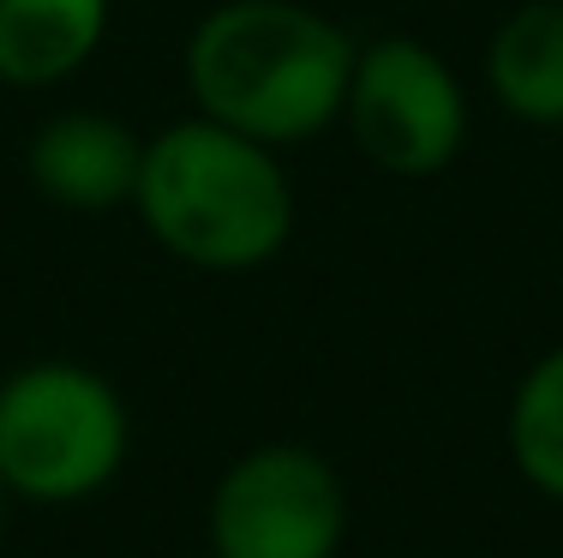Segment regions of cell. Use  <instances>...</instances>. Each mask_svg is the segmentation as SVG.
Masks as SVG:
<instances>
[{
    "label": "cell",
    "mask_w": 563,
    "mask_h": 558,
    "mask_svg": "<svg viewBox=\"0 0 563 558\" xmlns=\"http://www.w3.org/2000/svg\"><path fill=\"white\" fill-rule=\"evenodd\" d=\"M354 36L306 0H222L186 36L192 109L258 144H306L342 121Z\"/></svg>",
    "instance_id": "cell-1"
},
{
    "label": "cell",
    "mask_w": 563,
    "mask_h": 558,
    "mask_svg": "<svg viewBox=\"0 0 563 558\" xmlns=\"http://www.w3.org/2000/svg\"><path fill=\"white\" fill-rule=\"evenodd\" d=\"M132 210L168 259L217 276L258 271L294 241V180L282 151L198 109L144 139Z\"/></svg>",
    "instance_id": "cell-2"
},
{
    "label": "cell",
    "mask_w": 563,
    "mask_h": 558,
    "mask_svg": "<svg viewBox=\"0 0 563 558\" xmlns=\"http://www.w3.org/2000/svg\"><path fill=\"white\" fill-rule=\"evenodd\" d=\"M132 457V408L109 372L31 361L0 379V486L24 504H85Z\"/></svg>",
    "instance_id": "cell-3"
},
{
    "label": "cell",
    "mask_w": 563,
    "mask_h": 558,
    "mask_svg": "<svg viewBox=\"0 0 563 558\" xmlns=\"http://www.w3.org/2000/svg\"><path fill=\"white\" fill-rule=\"evenodd\" d=\"M342 127L372 168L396 180L444 175L467 144V85L432 43L408 31L354 48Z\"/></svg>",
    "instance_id": "cell-4"
},
{
    "label": "cell",
    "mask_w": 563,
    "mask_h": 558,
    "mask_svg": "<svg viewBox=\"0 0 563 558\" xmlns=\"http://www.w3.org/2000/svg\"><path fill=\"white\" fill-rule=\"evenodd\" d=\"M210 558H342L347 486L312 445H252L205 504Z\"/></svg>",
    "instance_id": "cell-5"
},
{
    "label": "cell",
    "mask_w": 563,
    "mask_h": 558,
    "mask_svg": "<svg viewBox=\"0 0 563 558\" xmlns=\"http://www.w3.org/2000/svg\"><path fill=\"white\" fill-rule=\"evenodd\" d=\"M144 168V132L102 109H60L24 139V180L60 210L102 217L132 205Z\"/></svg>",
    "instance_id": "cell-6"
},
{
    "label": "cell",
    "mask_w": 563,
    "mask_h": 558,
    "mask_svg": "<svg viewBox=\"0 0 563 558\" xmlns=\"http://www.w3.org/2000/svg\"><path fill=\"white\" fill-rule=\"evenodd\" d=\"M109 0H0V85L55 90L109 43Z\"/></svg>",
    "instance_id": "cell-7"
},
{
    "label": "cell",
    "mask_w": 563,
    "mask_h": 558,
    "mask_svg": "<svg viewBox=\"0 0 563 558\" xmlns=\"http://www.w3.org/2000/svg\"><path fill=\"white\" fill-rule=\"evenodd\" d=\"M486 90L521 127H563V0H521L486 43Z\"/></svg>",
    "instance_id": "cell-8"
},
{
    "label": "cell",
    "mask_w": 563,
    "mask_h": 558,
    "mask_svg": "<svg viewBox=\"0 0 563 558\" xmlns=\"http://www.w3.org/2000/svg\"><path fill=\"white\" fill-rule=\"evenodd\" d=\"M504 445L521 481L540 499L563 504V342L545 349L516 379L509 415H504Z\"/></svg>",
    "instance_id": "cell-9"
},
{
    "label": "cell",
    "mask_w": 563,
    "mask_h": 558,
    "mask_svg": "<svg viewBox=\"0 0 563 558\" xmlns=\"http://www.w3.org/2000/svg\"><path fill=\"white\" fill-rule=\"evenodd\" d=\"M0 516H7V486H0Z\"/></svg>",
    "instance_id": "cell-10"
}]
</instances>
